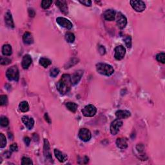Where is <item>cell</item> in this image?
<instances>
[{
	"label": "cell",
	"mask_w": 165,
	"mask_h": 165,
	"mask_svg": "<svg viewBox=\"0 0 165 165\" xmlns=\"http://www.w3.org/2000/svg\"><path fill=\"white\" fill-rule=\"evenodd\" d=\"M55 5H56V6L59 7L61 12H63V14H68V8L67 1H65V0H62V1L58 0V1H55Z\"/></svg>",
	"instance_id": "13"
},
{
	"label": "cell",
	"mask_w": 165,
	"mask_h": 165,
	"mask_svg": "<svg viewBox=\"0 0 165 165\" xmlns=\"http://www.w3.org/2000/svg\"><path fill=\"white\" fill-rule=\"evenodd\" d=\"M39 64L44 68H47L49 65L52 64L51 61L46 57H41L39 59Z\"/></svg>",
	"instance_id": "23"
},
{
	"label": "cell",
	"mask_w": 165,
	"mask_h": 165,
	"mask_svg": "<svg viewBox=\"0 0 165 165\" xmlns=\"http://www.w3.org/2000/svg\"><path fill=\"white\" fill-rule=\"evenodd\" d=\"M130 5L132 7L138 12H141L144 11L146 8V5L143 1H130Z\"/></svg>",
	"instance_id": "5"
},
{
	"label": "cell",
	"mask_w": 165,
	"mask_h": 165,
	"mask_svg": "<svg viewBox=\"0 0 165 165\" xmlns=\"http://www.w3.org/2000/svg\"><path fill=\"white\" fill-rule=\"evenodd\" d=\"M0 124H1V126L6 127L9 124V121L8 118H6L5 116H1V119H0Z\"/></svg>",
	"instance_id": "29"
},
{
	"label": "cell",
	"mask_w": 165,
	"mask_h": 165,
	"mask_svg": "<svg viewBox=\"0 0 165 165\" xmlns=\"http://www.w3.org/2000/svg\"><path fill=\"white\" fill-rule=\"evenodd\" d=\"M156 59L159 62L164 64L165 63V54L164 52H161L159 53L158 54L156 55Z\"/></svg>",
	"instance_id": "28"
},
{
	"label": "cell",
	"mask_w": 165,
	"mask_h": 165,
	"mask_svg": "<svg viewBox=\"0 0 165 165\" xmlns=\"http://www.w3.org/2000/svg\"><path fill=\"white\" fill-rule=\"evenodd\" d=\"M123 126V121L121 119H117L114 120L110 125V132L112 135H116L118 133L121 126Z\"/></svg>",
	"instance_id": "6"
},
{
	"label": "cell",
	"mask_w": 165,
	"mask_h": 165,
	"mask_svg": "<svg viewBox=\"0 0 165 165\" xmlns=\"http://www.w3.org/2000/svg\"><path fill=\"white\" fill-rule=\"evenodd\" d=\"M116 145L118 148L121 149H126L128 147V143L126 139L120 138H118L116 141Z\"/></svg>",
	"instance_id": "20"
},
{
	"label": "cell",
	"mask_w": 165,
	"mask_h": 165,
	"mask_svg": "<svg viewBox=\"0 0 165 165\" xmlns=\"http://www.w3.org/2000/svg\"><path fill=\"white\" fill-rule=\"evenodd\" d=\"M131 116V113L128 110H118L116 112V116L119 119H127Z\"/></svg>",
	"instance_id": "18"
},
{
	"label": "cell",
	"mask_w": 165,
	"mask_h": 165,
	"mask_svg": "<svg viewBox=\"0 0 165 165\" xmlns=\"http://www.w3.org/2000/svg\"><path fill=\"white\" fill-rule=\"evenodd\" d=\"M33 162L31 159L27 157H23L21 160V164L22 165H26V164H32Z\"/></svg>",
	"instance_id": "32"
},
{
	"label": "cell",
	"mask_w": 165,
	"mask_h": 165,
	"mask_svg": "<svg viewBox=\"0 0 165 165\" xmlns=\"http://www.w3.org/2000/svg\"><path fill=\"white\" fill-rule=\"evenodd\" d=\"M115 54H114V57L117 60H121L125 57L126 54V49L122 45H119L115 48Z\"/></svg>",
	"instance_id": "8"
},
{
	"label": "cell",
	"mask_w": 165,
	"mask_h": 165,
	"mask_svg": "<svg viewBox=\"0 0 165 165\" xmlns=\"http://www.w3.org/2000/svg\"><path fill=\"white\" fill-rule=\"evenodd\" d=\"M22 121L24 123L25 126L29 129L31 130L34 125V120L32 118H30L29 116H25L22 118Z\"/></svg>",
	"instance_id": "12"
},
{
	"label": "cell",
	"mask_w": 165,
	"mask_h": 165,
	"mask_svg": "<svg viewBox=\"0 0 165 165\" xmlns=\"http://www.w3.org/2000/svg\"><path fill=\"white\" fill-rule=\"evenodd\" d=\"M8 103V98L5 95H1L0 96V105L1 106L5 105Z\"/></svg>",
	"instance_id": "33"
},
{
	"label": "cell",
	"mask_w": 165,
	"mask_h": 165,
	"mask_svg": "<svg viewBox=\"0 0 165 165\" xmlns=\"http://www.w3.org/2000/svg\"><path fill=\"white\" fill-rule=\"evenodd\" d=\"M79 1L81 4L84 5L87 7H90L92 5V1H90V0H85V1H81V0H79Z\"/></svg>",
	"instance_id": "36"
},
{
	"label": "cell",
	"mask_w": 165,
	"mask_h": 165,
	"mask_svg": "<svg viewBox=\"0 0 165 165\" xmlns=\"http://www.w3.org/2000/svg\"><path fill=\"white\" fill-rule=\"evenodd\" d=\"M59 70L57 68H54L50 70V76H52V77H55L56 76L59 74Z\"/></svg>",
	"instance_id": "34"
},
{
	"label": "cell",
	"mask_w": 165,
	"mask_h": 165,
	"mask_svg": "<svg viewBox=\"0 0 165 165\" xmlns=\"http://www.w3.org/2000/svg\"><path fill=\"white\" fill-rule=\"evenodd\" d=\"M29 16L30 17H34L35 16V11H34V9H29Z\"/></svg>",
	"instance_id": "40"
},
{
	"label": "cell",
	"mask_w": 165,
	"mask_h": 165,
	"mask_svg": "<svg viewBox=\"0 0 165 165\" xmlns=\"http://www.w3.org/2000/svg\"><path fill=\"white\" fill-rule=\"evenodd\" d=\"M72 85V80L69 74H63L56 85L57 90L61 94H65L69 92Z\"/></svg>",
	"instance_id": "1"
},
{
	"label": "cell",
	"mask_w": 165,
	"mask_h": 165,
	"mask_svg": "<svg viewBox=\"0 0 165 165\" xmlns=\"http://www.w3.org/2000/svg\"><path fill=\"white\" fill-rule=\"evenodd\" d=\"M54 154L56 158L58 159L60 162H64L68 159V157L66 154H63V152L59 151V150L55 149L54 150Z\"/></svg>",
	"instance_id": "17"
},
{
	"label": "cell",
	"mask_w": 165,
	"mask_h": 165,
	"mask_svg": "<svg viewBox=\"0 0 165 165\" xmlns=\"http://www.w3.org/2000/svg\"><path fill=\"white\" fill-rule=\"evenodd\" d=\"M52 3V1L51 0H43L41 2V7L43 9H49Z\"/></svg>",
	"instance_id": "30"
},
{
	"label": "cell",
	"mask_w": 165,
	"mask_h": 165,
	"mask_svg": "<svg viewBox=\"0 0 165 165\" xmlns=\"http://www.w3.org/2000/svg\"><path fill=\"white\" fill-rule=\"evenodd\" d=\"M103 16L106 21H114L116 17V12L112 9L106 10L103 13Z\"/></svg>",
	"instance_id": "15"
},
{
	"label": "cell",
	"mask_w": 165,
	"mask_h": 165,
	"mask_svg": "<svg viewBox=\"0 0 165 165\" xmlns=\"http://www.w3.org/2000/svg\"><path fill=\"white\" fill-rule=\"evenodd\" d=\"M96 69L100 74L106 76H110L114 72V68L111 65L104 63H99L96 65Z\"/></svg>",
	"instance_id": "2"
},
{
	"label": "cell",
	"mask_w": 165,
	"mask_h": 165,
	"mask_svg": "<svg viewBox=\"0 0 165 165\" xmlns=\"http://www.w3.org/2000/svg\"><path fill=\"white\" fill-rule=\"evenodd\" d=\"M45 120H46L48 122V123H51V121H50V119L49 118V116H48V114L47 113L45 114Z\"/></svg>",
	"instance_id": "42"
},
{
	"label": "cell",
	"mask_w": 165,
	"mask_h": 165,
	"mask_svg": "<svg viewBox=\"0 0 165 165\" xmlns=\"http://www.w3.org/2000/svg\"><path fill=\"white\" fill-rule=\"evenodd\" d=\"M43 152L45 159L48 161L52 162V157L51 155V152H50V147L49 141L47 139H44V147H43Z\"/></svg>",
	"instance_id": "11"
},
{
	"label": "cell",
	"mask_w": 165,
	"mask_h": 165,
	"mask_svg": "<svg viewBox=\"0 0 165 165\" xmlns=\"http://www.w3.org/2000/svg\"><path fill=\"white\" fill-rule=\"evenodd\" d=\"M99 51H100V53L101 55H104L105 54V52H106L105 47L103 46H100V47H99Z\"/></svg>",
	"instance_id": "39"
},
{
	"label": "cell",
	"mask_w": 165,
	"mask_h": 165,
	"mask_svg": "<svg viewBox=\"0 0 165 165\" xmlns=\"http://www.w3.org/2000/svg\"><path fill=\"white\" fill-rule=\"evenodd\" d=\"M116 23L119 29H123L127 25V19L123 14L121 12H118V16H117Z\"/></svg>",
	"instance_id": "9"
},
{
	"label": "cell",
	"mask_w": 165,
	"mask_h": 165,
	"mask_svg": "<svg viewBox=\"0 0 165 165\" xmlns=\"http://www.w3.org/2000/svg\"><path fill=\"white\" fill-rule=\"evenodd\" d=\"M19 108L22 112H27L29 110V105L27 101H22L19 105Z\"/></svg>",
	"instance_id": "24"
},
{
	"label": "cell",
	"mask_w": 165,
	"mask_h": 165,
	"mask_svg": "<svg viewBox=\"0 0 165 165\" xmlns=\"http://www.w3.org/2000/svg\"><path fill=\"white\" fill-rule=\"evenodd\" d=\"M65 39L68 43H73L75 41V35L72 32H67L65 34Z\"/></svg>",
	"instance_id": "26"
},
{
	"label": "cell",
	"mask_w": 165,
	"mask_h": 165,
	"mask_svg": "<svg viewBox=\"0 0 165 165\" xmlns=\"http://www.w3.org/2000/svg\"><path fill=\"white\" fill-rule=\"evenodd\" d=\"M83 75V71L79 70L76 71V72L73 73L72 77H71V80H72V83L73 85H77V83L79 82L81 77Z\"/></svg>",
	"instance_id": "14"
},
{
	"label": "cell",
	"mask_w": 165,
	"mask_h": 165,
	"mask_svg": "<svg viewBox=\"0 0 165 165\" xmlns=\"http://www.w3.org/2000/svg\"><path fill=\"white\" fill-rule=\"evenodd\" d=\"M2 53L4 55L9 56L12 53V47L10 45H4L2 47Z\"/></svg>",
	"instance_id": "22"
},
{
	"label": "cell",
	"mask_w": 165,
	"mask_h": 165,
	"mask_svg": "<svg viewBox=\"0 0 165 165\" xmlns=\"http://www.w3.org/2000/svg\"><path fill=\"white\" fill-rule=\"evenodd\" d=\"M10 150H11L12 152L17 151V150H18V146H17V144L14 143V144H11V146H10Z\"/></svg>",
	"instance_id": "37"
},
{
	"label": "cell",
	"mask_w": 165,
	"mask_h": 165,
	"mask_svg": "<svg viewBox=\"0 0 165 165\" xmlns=\"http://www.w3.org/2000/svg\"><path fill=\"white\" fill-rule=\"evenodd\" d=\"M0 62H1V65H9L10 63H11V59H10L7 57H1Z\"/></svg>",
	"instance_id": "35"
},
{
	"label": "cell",
	"mask_w": 165,
	"mask_h": 165,
	"mask_svg": "<svg viewBox=\"0 0 165 165\" xmlns=\"http://www.w3.org/2000/svg\"><path fill=\"white\" fill-rule=\"evenodd\" d=\"M78 136L81 140L85 142L90 141V139L92 138V134H91L90 131L88 130L87 128H81L79 132Z\"/></svg>",
	"instance_id": "7"
},
{
	"label": "cell",
	"mask_w": 165,
	"mask_h": 165,
	"mask_svg": "<svg viewBox=\"0 0 165 165\" xmlns=\"http://www.w3.org/2000/svg\"><path fill=\"white\" fill-rule=\"evenodd\" d=\"M6 76L9 81H17L19 79V70L16 66H12L7 70Z\"/></svg>",
	"instance_id": "3"
},
{
	"label": "cell",
	"mask_w": 165,
	"mask_h": 165,
	"mask_svg": "<svg viewBox=\"0 0 165 165\" xmlns=\"http://www.w3.org/2000/svg\"><path fill=\"white\" fill-rule=\"evenodd\" d=\"M66 106H67V108L68 109V110L73 113H75L77 109V105H76L75 103H72V102L67 103V104H66Z\"/></svg>",
	"instance_id": "25"
},
{
	"label": "cell",
	"mask_w": 165,
	"mask_h": 165,
	"mask_svg": "<svg viewBox=\"0 0 165 165\" xmlns=\"http://www.w3.org/2000/svg\"><path fill=\"white\" fill-rule=\"evenodd\" d=\"M0 139H1V145H0V147H1V148H3L6 146L7 139L5 136L2 133L0 134Z\"/></svg>",
	"instance_id": "31"
},
{
	"label": "cell",
	"mask_w": 165,
	"mask_h": 165,
	"mask_svg": "<svg viewBox=\"0 0 165 165\" xmlns=\"http://www.w3.org/2000/svg\"><path fill=\"white\" fill-rule=\"evenodd\" d=\"M23 39L25 43L27 45H30L34 42V39H33L32 35L29 32L25 33L23 36Z\"/></svg>",
	"instance_id": "21"
},
{
	"label": "cell",
	"mask_w": 165,
	"mask_h": 165,
	"mask_svg": "<svg viewBox=\"0 0 165 165\" xmlns=\"http://www.w3.org/2000/svg\"><path fill=\"white\" fill-rule=\"evenodd\" d=\"M5 21L6 24L8 27L11 28L14 27V23L13 21V19H12V14L9 11L6 12L5 16Z\"/></svg>",
	"instance_id": "19"
},
{
	"label": "cell",
	"mask_w": 165,
	"mask_h": 165,
	"mask_svg": "<svg viewBox=\"0 0 165 165\" xmlns=\"http://www.w3.org/2000/svg\"><path fill=\"white\" fill-rule=\"evenodd\" d=\"M123 41H125V43L127 48L130 49L132 47V38L130 35H125L123 37Z\"/></svg>",
	"instance_id": "27"
},
{
	"label": "cell",
	"mask_w": 165,
	"mask_h": 165,
	"mask_svg": "<svg viewBox=\"0 0 165 165\" xmlns=\"http://www.w3.org/2000/svg\"><path fill=\"white\" fill-rule=\"evenodd\" d=\"M32 62V59L30 55L29 54H26L24 55V57H23L22 59V67L23 69H27L28 68L30 67V65H31Z\"/></svg>",
	"instance_id": "16"
},
{
	"label": "cell",
	"mask_w": 165,
	"mask_h": 165,
	"mask_svg": "<svg viewBox=\"0 0 165 165\" xmlns=\"http://www.w3.org/2000/svg\"><path fill=\"white\" fill-rule=\"evenodd\" d=\"M97 112V108L92 105H88L82 110V113L85 117L91 118L96 115Z\"/></svg>",
	"instance_id": "4"
},
{
	"label": "cell",
	"mask_w": 165,
	"mask_h": 165,
	"mask_svg": "<svg viewBox=\"0 0 165 165\" xmlns=\"http://www.w3.org/2000/svg\"><path fill=\"white\" fill-rule=\"evenodd\" d=\"M56 21L61 27L65 28V29H67L70 30L73 27V25L72 23H71V21L67 19V18H65V17H57L56 19Z\"/></svg>",
	"instance_id": "10"
},
{
	"label": "cell",
	"mask_w": 165,
	"mask_h": 165,
	"mask_svg": "<svg viewBox=\"0 0 165 165\" xmlns=\"http://www.w3.org/2000/svg\"><path fill=\"white\" fill-rule=\"evenodd\" d=\"M24 141H25V143L26 144L27 146H29L30 143V139L29 138V137H25V138H24Z\"/></svg>",
	"instance_id": "41"
},
{
	"label": "cell",
	"mask_w": 165,
	"mask_h": 165,
	"mask_svg": "<svg viewBox=\"0 0 165 165\" xmlns=\"http://www.w3.org/2000/svg\"><path fill=\"white\" fill-rule=\"evenodd\" d=\"M136 149L138 150V151L139 152H143L144 149V145L143 144H138V145L136 146Z\"/></svg>",
	"instance_id": "38"
}]
</instances>
